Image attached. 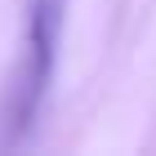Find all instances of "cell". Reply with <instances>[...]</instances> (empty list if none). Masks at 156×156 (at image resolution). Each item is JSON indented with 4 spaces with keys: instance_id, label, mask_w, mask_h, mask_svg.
<instances>
[{
    "instance_id": "1",
    "label": "cell",
    "mask_w": 156,
    "mask_h": 156,
    "mask_svg": "<svg viewBox=\"0 0 156 156\" xmlns=\"http://www.w3.org/2000/svg\"><path fill=\"white\" fill-rule=\"evenodd\" d=\"M72 0H27L23 18V76L13 85V125H31L45 103L54 67H58V45L67 27Z\"/></svg>"
}]
</instances>
